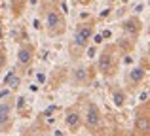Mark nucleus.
Listing matches in <instances>:
<instances>
[{
  "mask_svg": "<svg viewBox=\"0 0 150 136\" xmlns=\"http://www.w3.org/2000/svg\"><path fill=\"white\" fill-rule=\"evenodd\" d=\"M93 34V29L89 25H82L76 29V32H74V44L78 45V47H86L89 42V38H91Z\"/></svg>",
  "mask_w": 150,
  "mask_h": 136,
  "instance_id": "f257e3e1",
  "label": "nucleus"
},
{
  "mask_svg": "<svg viewBox=\"0 0 150 136\" xmlns=\"http://www.w3.org/2000/svg\"><path fill=\"white\" fill-rule=\"evenodd\" d=\"M86 123H88V127H91V129H95V127L101 123V112H99V108H97V104H93V102H91V104L88 106Z\"/></svg>",
  "mask_w": 150,
  "mask_h": 136,
  "instance_id": "f03ea898",
  "label": "nucleus"
},
{
  "mask_svg": "<svg viewBox=\"0 0 150 136\" xmlns=\"http://www.w3.org/2000/svg\"><path fill=\"white\" fill-rule=\"evenodd\" d=\"M46 23H48L50 32H61L63 30V17L57 13V11H50L48 17H46Z\"/></svg>",
  "mask_w": 150,
  "mask_h": 136,
  "instance_id": "7ed1b4c3",
  "label": "nucleus"
},
{
  "mask_svg": "<svg viewBox=\"0 0 150 136\" xmlns=\"http://www.w3.org/2000/svg\"><path fill=\"white\" fill-rule=\"evenodd\" d=\"M99 70L105 76L112 74V55H110V49H105L99 55Z\"/></svg>",
  "mask_w": 150,
  "mask_h": 136,
  "instance_id": "20e7f679",
  "label": "nucleus"
},
{
  "mask_svg": "<svg viewBox=\"0 0 150 136\" xmlns=\"http://www.w3.org/2000/svg\"><path fill=\"white\" fill-rule=\"evenodd\" d=\"M30 61H33V49L30 47H21L17 51V63L23 64V66H27V64H30Z\"/></svg>",
  "mask_w": 150,
  "mask_h": 136,
  "instance_id": "39448f33",
  "label": "nucleus"
},
{
  "mask_svg": "<svg viewBox=\"0 0 150 136\" xmlns=\"http://www.w3.org/2000/svg\"><path fill=\"white\" fill-rule=\"evenodd\" d=\"M19 83H21V80H19V76L15 74V70H10V72L6 74V77H4V85H8V87H11V89H17Z\"/></svg>",
  "mask_w": 150,
  "mask_h": 136,
  "instance_id": "423d86ee",
  "label": "nucleus"
},
{
  "mask_svg": "<svg viewBox=\"0 0 150 136\" xmlns=\"http://www.w3.org/2000/svg\"><path fill=\"white\" fill-rule=\"evenodd\" d=\"M135 130H139V133H148L150 130V119L144 117V115H139V117L135 119Z\"/></svg>",
  "mask_w": 150,
  "mask_h": 136,
  "instance_id": "0eeeda50",
  "label": "nucleus"
},
{
  "mask_svg": "<svg viewBox=\"0 0 150 136\" xmlns=\"http://www.w3.org/2000/svg\"><path fill=\"white\" fill-rule=\"evenodd\" d=\"M124 30L129 36H137V34H139V21H137V19H127L125 25H124Z\"/></svg>",
  "mask_w": 150,
  "mask_h": 136,
  "instance_id": "6e6552de",
  "label": "nucleus"
},
{
  "mask_svg": "<svg viewBox=\"0 0 150 136\" xmlns=\"http://www.w3.org/2000/svg\"><path fill=\"white\" fill-rule=\"evenodd\" d=\"M10 114H11V106L6 102L0 104V125H6L8 119H10Z\"/></svg>",
  "mask_w": 150,
  "mask_h": 136,
  "instance_id": "1a4fd4ad",
  "label": "nucleus"
},
{
  "mask_svg": "<svg viewBox=\"0 0 150 136\" xmlns=\"http://www.w3.org/2000/svg\"><path fill=\"white\" fill-rule=\"evenodd\" d=\"M67 125H69L70 129L80 127V115H78L76 112H69V114H67Z\"/></svg>",
  "mask_w": 150,
  "mask_h": 136,
  "instance_id": "9d476101",
  "label": "nucleus"
},
{
  "mask_svg": "<svg viewBox=\"0 0 150 136\" xmlns=\"http://www.w3.org/2000/svg\"><path fill=\"white\" fill-rule=\"evenodd\" d=\"M129 77H131V81L139 83V81H143V77H144V70L143 68H133L131 72H129Z\"/></svg>",
  "mask_w": 150,
  "mask_h": 136,
  "instance_id": "9b49d317",
  "label": "nucleus"
},
{
  "mask_svg": "<svg viewBox=\"0 0 150 136\" xmlns=\"http://www.w3.org/2000/svg\"><path fill=\"white\" fill-rule=\"evenodd\" d=\"M112 100H114V104H116L118 108H122V106H124V102H125L124 93H122V91H116V93L112 95Z\"/></svg>",
  "mask_w": 150,
  "mask_h": 136,
  "instance_id": "f8f14e48",
  "label": "nucleus"
},
{
  "mask_svg": "<svg viewBox=\"0 0 150 136\" xmlns=\"http://www.w3.org/2000/svg\"><path fill=\"white\" fill-rule=\"evenodd\" d=\"M74 80H76V81H80V83H82V81H86V80H88V74H86V68H76V70H74Z\"/></svg>",
  "mask_w": 150,
  "mask_h": 136,
  "instance_id": "ddd939ff",
  "label": "nucleus"
},
{
  "mask_svg": "<svg viewBox=\"0 0 150 136\" xmlns=\"http://www.w3.org/2000/svg\"><path fill=\"white\" fill-rule=\"evenodd\" d=\"M4 64H6V55H4V53L0 51V68H2Z\"/></svg>",
  "mask_w": 150,
  "mask_h": 136,
  "instance_id": "4468645a",
  "label": "nucleus"
},
{
  "mask_svg": "<svg viewBox=\"0 0 150 136\" xmlns=\"http://www.w3.org/2000/svg\"><path fill=\"white\" fill-rule=\"evenodd\" d=\"M93 40H95V44H101V42H103V34H97Z\"/></svg>",
  "mask_w": 150,
  "mask_h": 136,
  "instance_id": "2eb2a0df",
  "label": "nucleus"
},
{
  "mask_svg": "<svg viewBox=\"0 0 150 136\" xmlns=\"http://www.w3.org/2000/svg\"><path fill=\"white\" fill-rule=\"evenodd\" d=\"M44 80H46L44 74H38V81H40V83H44Z\"/></svg>",
  "mask_w": 150,
  "mask_h": 136,
  "instance_id": "dca6fc26",
  "label": "nucleus"
},
{
  "mask_svg": "<svg viewBox=\"0 0 150 136\" xmlns=\"http://www.w3.org/2000/svg\"><path fill=\"white\" fill-rule=\"evenodd\" d=\"M88 53H89V57H93V55H95V47H89Z\"/></svg>",
  "mask_w": 150,
  "mask_h": 136,
  "instance_id": "f3484780",
  "label": "nucleus"
},
{
  "mask_svg": "<svg viewBox=\"0 0 150 136\" xmlns=\"http://www.w3.org/2000/svg\"><path fill=\"white\" fill-rule=\"evenodd\" d=\"M103 38H110V30H105V32H103Z\"/></svg>",
  "mask_w": 150,
  "mask_h": 136,
  "instance_id": "a211bd4d",
  "label": "nucleus"
},
{
  "mask_svg": "<svg viewBox=\"0 0 150 136\" xmlns=\"http://www.w3.org/2000/svg\"><path fill=\"white\" fill-rule=\"evenodd\" d=\"M80 2H82V4H86V2H88V0H80Z\"/></svg>",
  "mask_w": 150,
  "mask_h": 136,
  "instance_id": "6ab92c4d",
  "label": "nucleus"
}]
</instances>
